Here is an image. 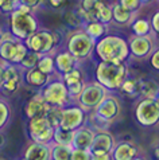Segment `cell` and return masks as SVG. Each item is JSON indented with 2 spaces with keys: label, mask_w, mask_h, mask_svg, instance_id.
<instances>
[{
  "label": "cell",
  "mask_w": 159,
  "mask_h": 160,
  "mask_svg": "<svg viewBox=\"0 0 159 160\" xmlns=\"http://www.w3.org/2000/svg\"><path fill=\"white\" fill-rule=\"evenodd\" d=\"M59 37L54 31L46 28H38L33 35L23 41L27 48L33 52L45 55V54H54L55 47L58 46Z\"/></svg>",
  "instance_id": "cell-5"
},
{
  "label": "cell",
  "mask_w": 159,
  "mask_h": 160,
  "mask_svg": "<svg viewBox=\"0 0 159 160\" xmlns=\"http://www.w3.org/2000/svg\"><path fill=\"white\" fill-rule=\"evenodd\" d=\"M70 160H90L89 149H81V148H73L70 153Z\"/></svg>",
  "instance_id": "cell-39"
},
{
  "label": "cell",
  "mask_w": 159,
  "mask_h": 160,
  "mask_svg": "<svg viewBox=\"0 0 159 160\" xmlns=\"http://www.w3.org/2000/svg\"><path fill=\"white\" fill-rule=\"evenodd\" d=\"M95 131L86 124L80 127L78 129L74 131V137H73V148H81V149H89L90 144L95 137Z\"/></svg>",
  "instance_id": "cell-18"
},
{
  "label": "cell",
  "mask_w": 159,
  "mask_h": 160,
  "mask_svg": "<svg viewBox=\"0 0 159 160\" xmlns=\"http://www.w3.org/2000/svg\"><path fill=\"white\" fill-rule=\"evenodd\" d=\"M20 160H27V159H24V158H23V159H20Z\"/></svg>",
  "instance_id": "cell-54"
},
{
  "label": "cell",
  "mask_w": 159,
  "mask_h": 160,
  "mask_svg": "<svg viewBox=\"0 0 159 160\" xmlns=\"http://www.w3.org/2000/svg\"><path fill=\"white\" fill-rule=\"evenodd\" d=\"M61 112H62V108H50L46 114V120L54 129L59 128L61 125Z\"/></svg>",
  "instance_id": "cell-33"
},
{
  "label": "cell",
  "mask_w": 159,
  "mask_h": 160,
  "mask_svg": "<svg viewBox=\"0 0 159 160\" xmlns=\"http://www.w3.org/2000/svg\"><path fill=\"white\" fill-rule=\"evenodd\" d=\"M27 133H28V137L34 143L50 144L53 141L54 128L49 124L46 117H35L28 120Z\"/></svg>",
  "instance_id": "cell-9"
},
{
  "label": "cell",
  "mask_w": 159,
  "mask_h": 160,
  "mask_svg": "<svg viewBox=\"0 0 159 160\" xmlns=\"http://www.w3.org/2000/svg\"><path fill=\"white\" fill-rule=\"evenodd\" d=\"M82 30L85 31L95 42H97L99 39L103 38L104 35H107L108 26L100 23L99 20H92V22H88V23L82 24Z\"/></svg>",
  "instance_id": "cell-23"
},
{
  "label": "cell",
  "mask_w": 159,
  "mask_h": 160,
  "mask_svg": "<svg viewBox=\"0 0 159 160\" xmlns=\"http://www.w3.org/2000/svg\"><path fill=\"white\" fill-rule=\"evenodd\" d=\"M128 50H130V55L138 59L150 57L155 50V38L152 32L148 35H142V37L132 35L128 41Z\"/></svg>",
  "instance_id": "cell-11"
},
{
  "label": "cell",
  "mask_w": 159,
  "mask_h": 160,
  "mask_svg": "<svg viewBox=\"0 0 159 160\" xmlns=\"http://www.w3.org/2000/svg\"><path fill=\"white\" fill-rule=\"evenodd\" d=\"M28 52V48L27 46L23 43V42H19V44H18V48H16V52H15V55H14V58H12L11 61V63L12 65H19L22 61H23V58L26 57V54Z\"/></svg>",
  "instance_id": "cell-37"
},
{
  "label": "cell",
  "mask_w": 159,
  "mask_h": 160,
  "mask_svg": "<svg viewBox=\"0 0 159 160\" xmlns=\"http://www.w3.org/2000/svg\"><path fill=\"white\" fill-rule=\"evenodd\" d=\"M38 28V20L33 10L24 4H19L16 10L10 14V32L18 41H26Z\"/></svg>",
  "instance_id": "cell-2"
},
{
  "label": "cell",
  "mask_w": 159,
  "mask_h": 160,
  "mask_svg": "<svg viewBox=\"0 0 159 160\" xmlns=\"http://www.w3.org/2000/svg\"><path fill=\"white\" fill-rule=\"evenodd\" d=\"M3 143H4V137H3L2 135H0V147L3 145Z\"/></svg>",
  "instance_id": "cell-50"
},
{
  "label": "cell",
  "mask_w": 159,
  "mask_h": 160,
  "mask_svg": "<svg viewBox=\"0 0 159 160\" xmlns=\"http://www.w3.org/2000/svg\"><path fill=\"white\" fill-rule=\"evenodd\" d=\"M135 117L143 127L156 125L159 122V108L154 98H140L135 108Z\"/></svg>",
  "instance_id": "cell-8"
},
{
  "label": "cell",
  "mask_w": 159,
  "mask_h": 160,
  "mask_svg": "<svg viewBox=\"0 0 159 160\" xmlns=\"http://www.w3.org/2000/svg\"><path fill=\"white\" fill-rule=\"evenodd\" d=\"M90 160H112L111 153H90Z\"/></svg>",
  "instance_id": "cell-44"
},
{
  "label": "cell",
  "mask_w": 159,
  "mask_h": 160,
  "mask_svg": "<svg viewBox=\"0 0 159 160\" xmlns=\"http://www.w3.org/2000/svg\"><path fill=\"white\" fill-rule=\"evenodd\" d=\"M14 2H15L16 4H20V3H22V0H14Z\"/></svg>",
  "instance_id": "cell-53"
},
{
  "label": "cell",
  "mask_w": 159,
  "mask_h": 160,
  "mask_svg": "<svg viewBox=\"0 0 159 160\" xmlns=\"http://www.w3.org/2000/svg\"><path fill=\"white\" fill-rule=\"evenodd\" d=\"M50 78H51L50 75L43 74L38 68H34V69H30L24 72V81L27 82V85L38 89V90L45 88L47 85V82L50 81Z\"/></svg>",
  "instance_id": "cell-20"
},
{
  "label": "cell",
  "mask_w": 159,
  "mask_h": 160,
  "mask_svg": "<svg viewBox=\"0 0 159 160\" xmlns=\"http://www.w3.org/2000/svg\"><path fill=\"white\" fill-rule=\"evenodd\" d=\"M96 81L103 85L108 92L119 90L124 79L128 77L127 62L115 63V62L100 61L96 66Z\"/></svg>",
  "instance_id": "cell-3"
},
{
  "label": "cell",
  "mask_w": 159,
  "mask_h": 160,
  "mask_svg": "<svg viewBox=\"0 0 159 160\" xmlns=\"http://www.w3.org/2000/svg\"><path fill=\"white\" fill-rule=\"evenodd\" d=\"M4 68H6V62H2L0 63V86L3 83V77H4Z\"/></svg>",
  "instance_id": "cell-46"
},
{
  "label": "cell",
  "mask_w": 159,
  "mask_h": 160,
  "mask_svg": "<svg viewBox=\"0 0 159 160\" xmlns=\"http://www.w3.org/2000/svg\"><path fill=\"white\" fill-rule=\"evenodd\" d=\"M54 65H55V73L59 75H64L66 73L72 72L73 69H76L78 66V62L74 57L70 54L69 51H58L54 52Z\"/></svg>",
  "instance_id": "cell-16"
},
{
  "label": "cell",
  "mask_w": 159,
  "mask_h": 160,
  "mask_svg": "<svg viewBox=\"0 0 159 160\" xmlns=\"http://www.w3.org/2000/svg\"><path fill=\"white\" fill-rule=\"evenodd\" d=\"M155 158L159 160V147H158V148H155Z\"/></svg>",
  "instance_id": "cell-48"
},
{
  "label": "cell",
  "mask_w": 159,
  "mask_h": 160,
  "mask_svg": "<svg viewBox=\"0 0 159 160\" xmlns=\"http://www.w3.org/2000/svg\"><path fill=\"white\" fill-rule=\"evenodd\" d=\"M3 34H4V31L0 28V43H2V41H3Z\"/></svg>",
  "instance_id": "cell-49"
},
{
  "label": "cell",
  "mask_w": 159,
  "mask_h": 160,
  "mask_svg": "<svg viewBox=\"0 0 159 160\" xmlns=\"http://www.w3.org/2000/svg\"><path fill=\"white\" fill-rule=\"evenodd\" d=\"M0 160H3V159H0Z\"/></svg>",
  "instance_id": "cell-55"
},
{
  "label": "cell",
  "mask_w": 159,
  "mask_h": 160,
  "mask_svg": "<svg viewBox=\"0 0 159 160\" xmlns=\"http://www.w3.org/2000/svg\"><path fill=\"white\" fill-rule=\"evenodd\" d=\"M50 108L51 106L45 101L41 92H38L27 101V104L24 106V114L28 120L35 118V117H46Z\"/></svg>",
  "instance_id": "cell-13"
},
{
  "label": "cell",
  "mask_w": 159,
  "mask_h": 160,
  "mask_svg": "<svg viewBox=\"0 0 159 160\" xmlns=\"http://www.w3.org/2000/svg\"><path fill=\"white\" fill-rule=\"evenodd\" d=\"M27 160H50V144H41L31 141L24 151Z\"/></svg>",
  "instance_id": "cell-19"
},
{
  "label": "cell",
  "mask_w": 159,
  "mask_h": 160,
  "mask_svg": "<svg viewBox=\"0 0 159 160\" xmlns=\"http://www.w3.org/2000/svg\"><path fill=\"white\" fill-rule=\"evenodd\" d=\"M73 147L50 143V160H70Z\"/></svg>",
  "instance_id": "cell-25"
},
{
  "label": "cell",
  "mask_w": 159,
  "mask_h": 160,
  "mask_svg": "<svg viewBox=\"0 0 159 160\" xmlns=\"http://www.w3.org/2000/svg\"><path fill=\"white\" fill-rule=\"evenodd\" d=\"M96 20H99L100 23H103L105 26H109L113 22V16H112V8L107 6V4H101L100 8L96 12Z\"/></svg>",
  "instance_id": "cell-29"
},
{
  "label": "cell",
  "mask_w": 159,
  "mask_h": 160,
  "mask_svg": "<svg viewBox=\"0 0 159 160\" xmlns=\"http://www.w3.org/2000/svg\"><path fill=\"white\" fill-rule=\"evenodd\" d=\"M95 54L97 58L104 62H115L123 63L130 58L128 42L119 35L107 34L95 44Z\"/></svg>",
  "instance_id": "cell-1"
},
{
  "label": "cell",
  "mask_w": 159,
  "mask_h": 160,
  "mask_svg": "<svg viewBox=\"0 0 159 160\" xmlns=\"http://www.w3.org/2000/svg\"><path fill=\"white\" fill-rule=\"evenodd\" d=\"M112 8V16H113V22L120 26H128L135 20V12H131L123 8L120 4L116 3L111 7Z\"/></svg>",
  "instance_id": "cell-22"
},
{
  "label": "cell",
  "mask_w": 159,
  "mask_h": 160,
  "mask_svg": "<svg viewBox=\"0 0 159 160\" xmlns=\"http://www.w3.org/2000/svg\"><path fill=\"white\" fill-rule=\"evenodd\" d=\"M20 41L12 37L11 32H4L3 34V41L0 43V59L6 63H11L12 58H14L18 44Z\"/></svg>",
  "instance_id": "cell-17"
},
{
  "label": "cell",
  "mask_w": 159,
  "mask_h": 160,
  "mask_svg": "<svg viewBox=\"0 0 159 160\" xmlns=\"http://www.w3.org/2000/svg\"><path fill=\"white\" fill-rule=\"evenodd\" d=\"M150 23H151V30L154 34H156V38L159 41V11H156L155 14L152 15L151 20H150Z\"/></svg>",
  "instance_id": "cell-41"
},
{
  "label": "cell",
  "mask_w": 159,
  "mask_h": 160,
  "mask_svg": "<svg viewBox=\"0 0 159 160\" xmlns=\"http://www.w3.org/2000/svg\"><path fill=\"white\" fill-rule=\"evenodd\" d=\"M53 8H61L65 4V0H47Z\"/></svg>",
  "instance_id": "cell-45"
},
{
  "label": "cell",
  "mask_w": 159,
  "mask_h": 160,
  "mask_svg": "<svg viewBox=\"0 0 159 160\" xmlns=\"http://www.w3.org/2000/svg\"><path fill=\"white\" fill-rule=\"evenodd\" d=\"M10 116H11V108L8 105V102L0 100V129H3L7 125Z\"/></svg>",
  "instance_id": "cell-35"
},
{
  "label": "cell",
  "mask_w": 159,
  "mask_h": 160,
  "mask_svg": "<svg viewBox=\"0 0 159 160\" xmlns=\"http://www.w3.org/2000/svg\"><path fill=\"white\" fill-rule=\"evenodd\" d=\"M119 4L131 12H136L142 7V2L140 0H119Z\"/></svg>",
  "instance_id": "cell-40"
},
{
  "label": "cell",
  "mask_w": 159,
  "mask_h": 160,
  "mask_svg": "<svg viewBox=\"0 0 159 160\" xmlns=\"http://www.w3.org/2000/svg\"><path fill=\"white\" fill-rule=\"evenodd\" d=\"M107 94H108V90L103 85H100L97 81L88 82V83H85L82 92L80 93V96L74 101H76L77 105L81 106L86 113H89L97 108V105L100 104L101 100Z\"/></svg>",
  "instance_id": "cell-7"
},
{
  "label": "cell",
  "mask_w": 159,
  "mask_h": 160,
  "mask_svg": "<svg viewBox=\"0 0 159 160\" xmlns=\"http://www.w3.org/2000/svg\"><path fill=\"white\" fill-rule=\"evenodd\" d=\"M111 156L112 160H132L139 156V148L132 141H116Z\"/></svg>",
  "instance_id": "cell-15"
},
{
  "label": "cell",
  "mask_w": 159,
  "mask_h": 160,
  "mask_svg": "<svg viewBox=\"0 0 159 160\" xmlns=\"http://www.w3.org/2000/svg\"><path fill=\"white\" fill-rule=\"evenodd\" d=\"M88 113L78 105H66L61 112V128L68 131H76L86 124Z\"/></svg>",
  "instance_id": "cell-10"
},
{
  "label": "cell",
  "mask_w": 159,
  "mask_h": 160,
  "mask_svg": "<svg viewBox=\"0 0 159 160\" xmlns=\"http://www.w3.org/2000/svg\"><path fill=\"white\" fill-rule=\"evenodd\" d=\"M158 2H159V0H158Z\"/></svg>",
  "instance_id": "cell-56"
},
{
  "label": "cell",
  "mask_w": 159,
  "mask_h": 160,
  "mask_svg": "<svg viewBox=\"0 0 159 160\" xmlns=\"http://www.w3.org/2000/svg\"><path fill=\"white\" fill-rule=\"evenodd\" d=\"M121 109H123V106H121V102L119 100V97L112 94V92H108V94L97 105L95 112L99 114V116L104 117L105 120L113 122L120 117Z\"/></svg>",
  "instance_id": "cell-12"
},
{
  "label": "cell",
  "mask_w": 159,
  "mask_h": 160,
  "mask_svg": "<svg viewBox=\"0 0 159 160\" xmlns=\"http://www.w3.org/2000/svg\"><path fill=\"white\" fill-rule=\"evenodd\" d=\"M65 22L68 23L69 27H72V28H82V22L81 19L78 18L77 15V12L76 11H69V12H66V15H65Z\"/></svg>",
  "instance_id": "cell-36"
},
{
  "label": "cell",
  "mask_w": 159,
  "mask_h": 160,
  "mask_svg": "<svg viewBox=\"0 0 159 160\" xmlns=\"http://www.w3.org/2000/svg\"><path fill=\"white\" fill-rule=\"evenodd\" d=\"M159 93V85L152 81V79H147V81H142V93L140 96L144 98H154Z\"/></svg>",
  "instance_id": "cell-30"
},
{
  "label": "cell",
  "mask_w": 159,
  "mask_h": 160,
  "mask_svg": "<svg viewBox=\"0 0 159 160\" xmlns=\"http://www.w3.org/2000/svg\"><path fill=\"white\" fill-rule=\"evenodd\" d=\"M154 101L156 102V105H158V108H159V93H158V94H156L155 97H154Z\"/></svg>",
  "instance_id": "cell-47"
},
{
  "label": "cell",
  "mask_w": 159,
  "mask_h": 160,
  "mask_svg": "<svg viewBox=\"0 0 159 160\" xmlns=\"http://www.w3.org/2000/svg\"><path fill=\"white\" fill-rule=\"evenodd\" d=\"M131 30H132V32H134V35H139V37L148 35L152 32L151 23H150V20H147V19H135L131 23Z\"/></svg>",
  "instance_id": "cell-28"
},
{
  "label": "cell",
  "mask_w": 159,
  "mask_h": 160,
  "mask_svg": "<svg viewBox=\"0 0 159 160\" xmlns=\"http://www.w3.org/2000/svg\"><path fill=\"white\" fill-rule=\"evenodd\" d=\"M73 137H74V131H68V129H64V128L59 127V128H57V129H54L51 143L73 147Z\"/></svg>",
  "instance_id": "cell-26"
},
{
  "label": "cell",
  "mask_w": 159,
  "mask_h": 160,
  "mask_svg": "<svg viewBox=\"0 0 159 160\" xmlns=\"http://www.w3.org/2000/svg\"><path fill=\"white\" fill-rule=\"evenodd\" d=\"M39 92H41L42 97L51 108H64V106L69 105L70 101H72L68 93V88H66L65 82L62 81V78H57V79L50 78L47 85L42 88Z\"/></svg>",
  "instance_id": "cell-6"
},
{
  "label": "cell",
  "mask_w": 159,
  "mask_h": 160,
  "mask_svg": "<svg viewBox=\"0 0 159 160\" xmlns=\"http://www.w3.org/2000/svg\"><path fill=\"white\" fill-rule=\"evenodd\" d=\"M39 57H41V54H37V52H33V51L28 50V52L26 54L23 61H22L18 66L22 69V72H26V70L34 69V68H37V63H38Z\"/></svg>",
  "instance_id": "cell-32"
},
{
  "label": "cell",
  "mask_w": 159,
  "mask_h": 160,
  "mask_svg": "<svg viewBox=\"0 0 159 160\" xmlns=\"http://www.w3.org/2000/svg\"><path fill=\"white\" fill-rule=\"evenodd\" d=\"M37 68L46 75L55 74V65H54V57H53V54H45L39 57Z\"/></svg>",
  "instance_id": "cell-27"
},
{
  "label": "cell",
  "mask_w": 159,
  "mask_h": 160,
  "mask_svg": "<svg viewBox=\"0 0 159 160\" xmlns=\"http://www.w3.org/2000/svg\"><path fill=\"white\" fill-rule=\"evenodd\" d=\"M150 63L155 70L159 72V48H155L152 51V54L150 55Z\"/></svg>",
  "instance_id": "cell-42"
},
{
  "label": "cell",
  "mask_w": 159,
  "mask_h": 160,
  "mask_svg": "<svg viewBox=\"0 0 159 160\" xmlns=\"http://www.w3.org/2000/svg\"><path fill=\"white\" fill-rule=\"evenodd\" d=\"M96 42L82 28H77L70 32L66 41V51H69L77 62L85 61L92 55Z\"/></svg>",
  "instance_id": "cell-4"
},
{
  "label": "cell",
  "mask_w": 159,
  "mask_h": 160,
  "mask_svg": "<svg viewBox=\"0 0 159 160\" xmlns=\"http://www.w3.org/2000/svg\"><path fill=\"white\" fill-rule=\"evenodd\" d=\"M119 90L128 98H138L142 93V79L128 75L124 79V82L121 83V86L119 88Z\"/></svg>",
  "instance_id": "cell-21"
},
{
  "label": "cell",
  "mask_w": 159,
  "mask_h": 160,
  "mask_svg": "<svg viewBox=\"0 0 159 160\" xmlns=\"http://www.w3.org/2000/svg\"><path fill=\"white\" fill-rule=\"evenodd\" d=\"M142 2V4H146V3H150V2H152V0H140Z\"/></svg>",
  "instance_id": "cell-51"
},
{
  "label": "cell",
  "mask_w": 159,
  "mask_h": 160,
  "mask_svg": "<svg viewBox=\"0 0 159 160\" xmlns=\"http://www.w3.org/2000/svg\"><path fill=\"white\" fill-rule=\"evenodd\" d=\"M111 124H112L111 121H108V120H105L104 117L99 116L95 110L89 112V113H88V116H86V125L90 127L95 132L108 131L109 127H111Z\"/></svg>",
  "instance_id": "cell-24"
},
{
  "label": "cell",
  "mask_w": 159,
  "mask_h": 160,
  "mask_svg": "<svg viewBox=\"0 0 159 160\" xmlns=\"http://www.w3.org/2000/svg\"><path fill=\"white\" fill-rule=\"evenodd\" d=\"M115 144H116V139L112 133L108 131L104 132H96L93 141L90 144L89 152L90 153H111Z\"/></svg>",
  "instance_id": "cell-14"
},
{
  "label": "cell",
  "mask_w": 159,
  "mask_h": 160,
  "mask_svg": "<svg viewBox=\"0 0 159 160\" xmlns=\"http://www.w3.org/2000/svg\"><path fill=\"white\" fill-rule=\"evenodd\" d=\"M20 83H22V75L4 79L2 86H0V90H2L4 94H12V93H15L18 89L20 88Z\"/></svg>",
  "instance_id": "cell-31"
},
{
  "label": "cell",
  "mask_w": 159,
  "mask_h": 160,
  "mask_svg": "<svg viewBox=\"0 0 159 160\" xmlns=\"http://www.w3.org/2000/svg\"><path fill=\"white\" fill-rule=\"evenodd\" d=\"M84 86H85V82H84L82 79H81V81H78V82L72 83V85L66 86V88H68V93H69V96H70V98H72V101L76 100L77 97L80 96V93L82 92Z\"/></svg>",
  "instance_id": "cell-38"
},
{
  "label": "cell",
  "mask_w": 159,
  "mask_h": 160,
  "mask_svg": "<svg viewBox=\"0 0 159 160\" xmlns=\"http://www.w3.org/2000/svg\"><path fill=\"white\" fill-rule=\"evenodd\" d=\"M20 4H24V6L30 7L31 10H37L41 4H43V2L42 0H22Z\"/></svg>",
  "instance_id": "cell-43"
},
{
  "label": "cell",
  "mask_w": 159,
  "mask_h": 160,
  "mask_svg": "<svg viewBox=\"0 0 159 160\" xmlns=\"http://www.w3.org/2000/svg\"><path fill=\"white\" fill-rule=\"evenodd\" d=\"M61 78H62V81L65 82V85L68 86V85H72V83H74V82L81 81V79H82V72H81V69L77 66V68L73 69L72 72L61 75Z\"/></svg>",
  "instance_id": "cell-34"
},
{
  "label": "cell",
  "mask_w": 159,
  "mask_h": 160,
  "mask_svg": "<svg viewBox=\"0 0 159 160\" xmlns=\"http://www.w3.org/2000/svg\"><path fill=\"white\" fill-rule=\"evenodd\" d=\"M132 160H146V159H143V158H140V156H136L135 159H132Z\"/></svg>",
  "instance_id": "cell-52"
}]
</instances>
